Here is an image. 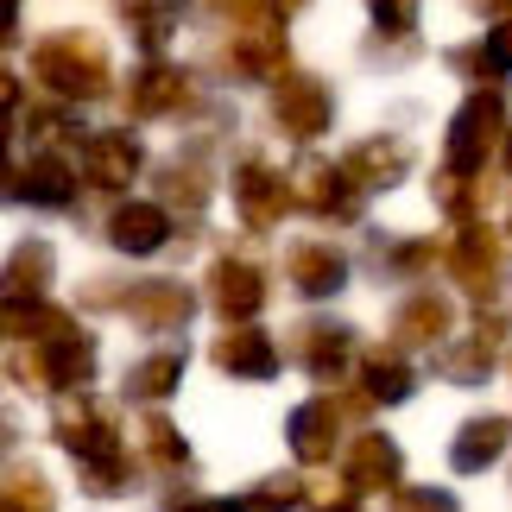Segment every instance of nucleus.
<instances>
[{
    "label": "nucleus",
    "mask_w": 512,
    "mask_h": 512,
    "mask_svg": "<svg viewBox=\"0 0 512 512\" xmlns=\"http://www.w3.org/2000/svg\"><path fill=\"white\" fill-rule=\"evenodd\" d=\"M437 260V241H399V247H386V266L392 272H418Z\"/></svg>",
    "instance_id": "nucleus-37"
},
{
    "label": "nucleus",
    "mask_w": 512,
    "mask_h": 512,
    "mask_svg": "<svg viewBox=\"0 0 512 512\" xmlns=\"http://www.w3.org/2000/svg\"><path fill=\"white\" fill-rule=\"evenodd\" d=\"M51 437H57V449H70V456H76V468H83V494L121 500L127 487H133V456H127L121 424H114V411L102 399L70 392V399L57 405V418H51Z\"/></svg>",
    "instance_id": "nucleus-1"
},
{
    "label": "nucleus",
    "mask_w": 512,
    "mask_h": 512,
    "mask_svg": "<svg viewBox=\"0 0 512 512\" xmlns=\"http://www.w3.org/2000/svg\"><path fill=\"white\" fill-rule=\"evenodd\" d=\"M285 196L298 209H310V215H354V209H361V203H354V190H348V177L329 159H298L291 177H285Z\"/></svg>",
    "instance_id": "nucleus-15"
},
{
    "label": "nucleus",
    "mask_w": 512,
    "mask_h": 512,
    "mask_svg": "<svg viewBox=\"0 0 512 512\" xmlns=\"http://www.w3.org/2000/svg\"><path fill=\"white\" fill-rule=\"evenodd\" d=\"M437 260H443V272H449V279H456L475 304L500 298V285H506V247H500V234L487 228V222H462L456 241H449Z\"/></svg>",
    "instance_id": "nucleus-4"
},
{
    "label": "nucleus",
    "mask_w": 512,
    "mask_h": 512,
    "mask_svg": "<svg viewBox=\"0 0 512 512\" xmlns=\"http://www.w3.org/2000/svg\"><path fill=\"white\" fill-rule=\"evenodd\" d=\"M7 443H13V424H7V418H0V449H7Z\"/></svg>",
    "instance_id": "nucleus-44"
},
{
    "label": "nucleus",
    "mask_w": 512,
    "mask_h": 512,
    "mask_svg": "<svg viewBox=\"0 0 512 512\" xmlns=\"http://www.w3.org/2000/svg\"><path fill=\"white\" fill-rule=\"evenodd\" d=\"M285 279H291L298 298H336L348 285V260L336 247H323V241H298L285 253Z\"/></svg>",
    "instance_id": "nucleus-20"
},
{
    "label": "nucleus",
    "mask_w": 512,
    "mask_h": 512,
    "mask_svg": "<svg viewBox=\"0 0 512 512\" xmlns=\"http://www.w3.org/2000/svg\"><path fill=\"white\" fill-rule=\"evenodd\" d=\"M184 102H190V70H177V64L133 70V83H127V114L133 121H159V114H177Z\"/></svg>",
    "instance_id": "nucleus-19"
},
{
    "label": "nucleus",
    "mask_w": 512,
    "mask_h": 512,
    "mask_svg": "<svg viewBox=\"0 0 512 512\" xmlns=\"http://www.w3.org/2000/svg\"><path fill=\"white\" fill-rule=\"evenodd\" d=\"M114 304H121L140 329H184L196 317V291L184 279H140V285H127Z\"/></svg>",
    "instance_id": "nucleus-8"
},
{
    "label": "nucleus",
    "mask_w": 512,
    "mask_h": 512,
    "mask_svg": "<svg viewBox=\"0 0 512 512\" xmlns=\"http://www.w3.org/2000/svg\"><path fill=\"white\" fill-rule=\"evenodd\" d=\"M0 500L13 512H57V494H51V481L38 475V468H13V475L0 481Z\"/></svg>",
    "instance_id": "nucleus-31"
},
{
    "label": "nucleus",
    "mask_w": 512,
    "mask_h": 512,
    "mask_svg": "<svg viewBox=\"0 0 512 512\" xmlns=\"http://www.w3.org/2000/svg\"><path fill=\"white\" fill-rule=\"evenodd\" d=\"M430 196L456 215V222H475V177H456V171H437L430 177Z\"/></svg>",
    "instance_id": "nucleus-33"
},
{
    "label": "nucleus",
    "mask_w": 512,
    "mask_h": 512,
    "mask_svg": "<svg viewBox=\"0 0 512 512\" xmlns=\"http://www.w3.org/2000/svg\"><path fill=\"white\" fill-rule=\"evenodd\" d=\"M171 241V215L159 203H121L108 215V247L114 253H133V260H146V253H159Z\"/></svg>",
    "instance_id": "nucleus-22"
},
{
    "label": "nucleus",
    "mask_w": 512,
    "mask_h": 512,
    "mask_svg": "<svg viewBox=\"0 0 512 512\" xmlns=\"http://www.w3.org/2000/svg\"><path fill=\"white\" fill-rule=\"evenodd\" d=\"M19 32V0H0V45H13Z\"/></svg>",
    "instance_id": "nucleus-41"
},
{
    "label": "nucleus",
    "mask_w": 512,
    "mask_h": 512,
    "mask_svg": "<svg viewBox=\"0 0 512 512\" xmlns=\"http://www.w3.org/2000/svg\"><path fill=\"white\" fill-rule=\"evenodd\" d=\"M506 443H512V418H506V411L468 418L456 430V443H449V468H456V475H481V468H494L506 456Z\"/></svg>",
    "instance_id": "nucleus-21"
},
{
    "label": "nucleus",
    "mask_w": 512,
    "mask_h": 512,
    "mask_svg": "<svg viewBox=\"0 0 512 512\" xmlns=\"http://www.w3.org/2000/svg\"><path fill=\"white\" fill-rule=\"evenodd\" d=\"M177 512H260V506L241 494V500H190V506H177Z\"/></svg>",
    "instance_id": "nucleus-38"
},
{
    "label": "nucleus",
    "mask_w": 512,
    "mask_h": 512,
    "mask_svg": "<svg viewBox=\"0 0 512 512\" xmlns=\"http://www.w3.org/2000/svg\"><path fill=\"white\" fill-rule=\"evenodd\" d=\"M367 7H373V26L392 32V38H405L418 26V0H367Z\"/></svg>",
    "instance_id": "nucleus-36"
},
{
    "label": "nucleus",
    "mask_w": 512,
    "mask_h": 512,
    "mask_svg": "<svg viewBox=\"0 0 512 512\" xmlns=\"http://www.w3.org/2000/svg\"><path fill=\"white\" fill-rule=\"evenodd\" d=\"M51 272H57L51 241H19V247L7 253V266H0V304H32V298H45Z\"/></svg>",
    "instance_id": "nucleus-23"
},
{
    "label": "nucleus",
    "mask_w": 512,
    "mask_h": 512,
    "mask_svg": "<svg viewBox=\"0 0 512 512\" xmlns=\"http://www.w3.org/2000/svg\"><path fill=\"white\" fill-rule=\"evenodd\" d=\"M13 108H19V76H13V70H0V121H7Z\"/></svg>",
    "instance_id": "nucleus-39"
},
{
    "label": "nucleus",
    "mask_w": 512,
    "mask_h": 512,
    "mask_svg": "<svg viewBox=\"0 0 512 512\" xmlns=\"http://www.w3.org/2000/svg\"><path fill=\"white\" fill-rule=\"evenodd\" d=\"M411 367H405V354H367L361 361V399L367 405H405L411 399Z\"/></svg>",
    "instance_id": "nucleus-27"
},
{
    "label": "nucleus",
    "mask_w": 512,
    "mask_h": 512,
    "mask_svg": "<svg viewBox=\"0 0 512 512\" xmlns=\"http://www.w3.org/2000/svg\"><path fill=\"white\" fill-rule=\"evenodd\" d=\"M468 13H487V26H500L512 19V0H468Z\"/></svg>",
    "instance_id": "nucleus-40"
},
{
    "label": "nucleus",
    "mask_w": 512,
    "mask_h": 512,
    "mask_svg": "<svg viewBox=\"0 0 512 512\" xmlns=\"http://www.w3.org/2000/svg\"><path fill=\"white\" fill-rule=\"evenodd\" d=\"M386 512H462V506H456V494H443V487H392Z\"/></svg>",
    "instance_id": "nucleus-35"
},
{
    "label": "nucleus",
    "mask_w": 512,
    "mask_h": 512,
    "mask_svg": "<svg viewBox=\"0 0 512 512\" xmlns=\"http://www.w3.org/2000/svg\"><path fill=\"white\" fill-rule=\"evenodd\" d=\"M38 348V373H45V392H89L95 380V336L89 329H64V336H51V342H32Z\"/></svg>",
    "instance_id": "nucleus-9"
},
{
    "label": "nucleus",
    "mask_w": 512,
    "mask_h": 512,
    "mask_svg": "<svg viewBox=\"0 0 512 512\" xmlns=\"http://www.w3.org/2000/svg\"><path fill=\"white\" fill-rule=\"evenodd\" d=\"M19 196L38 209H70L76 203V171L57 159V152H38V159L19 171Z\"/></svg>",
    "instance_id": "nucleus-24"
},
{
    "label": "nucleus",
    "mask_w": 512,
    "mask_h": 512,
    "mask_svg": "<svg viewBox=\"0 0 512 512\" xmlns=\"http://www.w3.org/2000/svg\"><path fill=\"white\" fill-rule=\"evenodd\" d=\"M291 209V196H285V177L272 171L266 159H247L241 171H234V215L253 228V234H266L279 215Z\"/></svg>",
    "instance_id": "nucleus-14"
},
{
    "label": "nucleus",
    "mask_w": 512,
    "mask_h": 512,
    "mask_svg": "<svg viewBox=\"0 0 512 512\" xmlns=\"http://www.w3.org/2000/svg\"><path fill=\"white\" fill-rule=\"evenodd\" d=\"M140 449H146V462H152V468H165V475H184V468H190V443H184V430H177L171 418H159V411H152V418L140 424Z\"/></svg>",
    "instance_id": "nucleus-29"
},
{
    "label": "nucleus",
    "mask_w": 512,
    "mask_h": 512,
    "mask_svg": "<svg viewBox=\"0 0 512 512\" xmlns=\"http://www.w3.org/2000/svg\"><path fill=\"white\" fill-rule=\"evenodd\" d=\"M494 336H481V329H475V336H462V342H443L437 348V373H443V380L449 386H481L487 380V373H494Z\"/></svg>",
    "instance_id": "nucleus-25"
},
{
    "label": "nucleus",
    "mask_w": 512,
    "mask_h": 512,
    "mask_svg": "<svg viewBox=\"0 0 512 512\" xmlns=\"http://www.w3.org/2000/svg\"><path fill=\"white\" fill-rule=\"evenodd\" d=\"M209 361L222 367L228 380H272V373H279V342H272L266 329H253V323H228L222 336H215Z\"/></svg>",
    "instance_id": "nucleus-12"
},
{
    "label": "nucleus",
    "mask_w": 512,
    "mask_h": 512,
    "mask_svg": "<svg viewBox=\"0 0 512 512\" xmlns=\"http://www.w3.org/2000/svg\"><path fill=\"white\" fill-rule=\"evenodd\" d=\"M336 171L348 177V190H392L411 171V140H399V133H392V140H386V133H380V140H361Z\"/></svg>",
    "instance_id": "nucleus-16"
},
{
    "label": "nucleus",
    "mask_w": 512,
    "mask_h": 512,
    "mask_svg": "<svg viewBox=\"0 0 512 512\" xmlns=\"http://www.w3.org/2000/svg\"><path fill=\"white\" fill-rule=\"evenodd\" d=\"M7 140H13V127H7V121H0V165H7Z\"/></svg>",
    "instance_id": "nucleus-43"
},
{
    "label": "nucleus",
    "mask_w": 512,
    "mask_h": 512,
    "mask_svg": "<svg viewBox=\"0 0 512 512\" xmlns=\"http://www.w3.org/2000/svg\"><path fill=\"white\" fill-rule=\"evenodd\" d=\"M0 329H7L13 342H51V336H64V329H70V317L57 304L32 298V304H0Z\"/></svg>",
    "instance_id": "nucleus-28"
},
{
    "label": "nucleus",
    "mask_w": 512,
    "mask_h": 512,
    "mask_svg": "<svg viewBox=\"0 0 512 512\" xmlns=\"http://www.w3.org/2000/svg\"><path fill=\"white\" fill-rule=\"evenodd\" d=\"M272 121H279V133H291V140H317V133H329V121H336L329 83L310 76V70H285L279 83H272Z\"/></svg>",
    "instance_id": "nucleus-5"
},
{
    "label": "nucleus",
    "mask_w": 512,
    "mask_h": 512,
    "mask_svg": "<svg viewBox=\"0 0 512 512\" xmlns=\"http://www.w3.org/2000/svg\"><path fill=\"white\" fill-rule=\"evenodd\" d=\"M177 386H184V354H177V348H159V354H146V361L127 367V399L159 405V399H171Z\"/></svg>",
    "instance_id": "nucleus-26"
},
{
    "label": "nucleus",
    "mask_w": 512,
    "mask_h": 512,
    "mask_svg": "<svg viewBox=\"0 0 512 512\" xmlns=\"http://www.w3.org/2000/svg\"><path fill=\"white\" fill-rule=\"evenodd\" d=\"M285 443L304 468L317 462H336V443H342V399H304L298 411L285 418Z\"/></svg>",
    "instance_id": "nucleus-10"
},
{
    "label": "nucleus",
    "mask_w": 512,
    "mask_h": 512,
    "mask_svg": "<svg viewBox=\"0 0 512 512\" xmlns=\"http://www.w3.org/2000/svg\"><path fill=\"white\" fill-rule=\"evenodd\" d=\"M253 7H260L266 19H279V26H285V13H298V7H304V0H253Z\"/></svg>",
    "instance_id": "nucleus-42"
},
{
    "label": "nucleus",
    "mask_w": 512,
    "mask_h": 512,
    "mask_svg": "<svg viewBox=\"0 0 512 512\" xmlns=\"http://www.w3.org/2000/svg\"><path fill=\"white\" fill-rule=\"evenodd\" d=\"M32 76L57 95H70V102H95V95H108V51L95 32H51L38 38L32 51Z\"/></svg>",
    "instance_id": "nucleus-2"
},
{
    "label": "nucleus",
    "mask_w": 512,
    "mask_h": 512,
    "mask_svg": "<svg viewBox=\"0 0 512 512\" xmlns=\"http://www.w3.org/2000/svg\"><path fill=\"white\" fill-rule=\"evenodd\" d=\"M209 304L222 310L228 323H253V317H260V304H266V272L253 266V260H215Z\"/></svg>",
    "instance_id": "nucleus-17"
},
{
    "label": "nucleus",
    "mask_w": 512,
    "mask_h": 512,
    "mask_svg": "<svg viewBox=\"0 0 512 512\" xmlns=\"http://www.w3.org/2000/svg\"><path fill=\"white\" fill-rule=\"evenodd\" d=\"M506 165H512V127H506Z\"/></svg>",
    "instance_id": "nucleus-46"
},
{
    "label": "nucleus",
    "mask_w": 512,
    "mask_h": 512,
    "mask_svg": "<svg viewBox=\"0 0 512 512\" xmlns=\"http://www.w3.org/2000/svg\"><path fill=\"white\" fill-rule=\"evenodd\" d=\"M228 70L241 76V83H279V76L291 70V57H285V26H279V19L234 26V38H228Z\"/></svg>",
    "instance_id": "nucleus-7"
},
{
    "label": "nucleus",
    "mask_w": 512,
    "mask_h": 512,
    "mask_svg": "<svg viewBox=\"0 0 512 512\" xmlns=\"http://www.w3.org/2000/svg\"><path fill=\"white\" fill-rule=\"evenodd\" d=\"M165 196L196 215V209L209 203V184H203V171H196V165H171V171H165Z\"/></svg>",
    "instance_id": "nucleus-34"
},
{
    "label": "nucleus",
    "mask_w": 512,
    "mask_h": 512,
    "mask_svg": "<svg viewBox=\"0 0 512 512\" xmlns=\"http://www.w3.org/2000/svg\"><path fill=\"white\" fill-rule=\"evenodd\" d=\"M323 512H354V506H348V500H336V506H323Z\"/></svg>",
    "instance_id": "nucleus-45"
},
{
    "label": "nucleus",
    "mask_w": 512,
    "mask_h": 512,
    "mask_svg": "<svg viewBox=\"0 0 512 512\" xmlns=\"http://www.w3.org/2000/svg\"><path fill=\"white\" fill-rule=\"evenodd\" d=\"M456 70H512V19L487 26V38L475 51H456Z\"/></svg>",
    "instance_id": "nucleus-32"
},
{
    "label": "nucleus",
    "mask_w": 512,
    "mask_h": 512,
    "mask_svg": "<svg viewBox=\"0 0 512 512\" xmlns=\"http://www.w3.org/2000/svg\"><path fill=\"white\" fill-rule=\"evenodd\" d=\"M83 177L95 190H127L140 177V140L133 133H89L83 140Z\"/></svg>",
    "instance_id": "nucleus-18"
},
{
    "label": "nucleus",
    "mask_w": 512,
    "mask_h": 512,
    "mask_svg": "<svg viewBox=\"0 0 512 512\" xmlns=\"http://www.w3.org/2000/svg\"><path fill=\"white\" fill-rule=\"evenodd\" d=\"M506 140V102L494 89H475L468 102L456 108V121H449V146H443V171L456 177H475L487 165V152Z\"/></svg>",
    "instance_id": "nucleus-3"
},
{
    "label": "nucleus",
    "mask_w": 512,
    "mask_h": 512,
    "mask_svg": "<svg viewBox=\"0 0 512 512\" xmlns=\"http://www.w3.org/2000/svg\"><path fill=\"white\" fill-rule=\"evenodd\" d=\"M291 361H298L310 380L336 386L348 361H354V329L348 323H298V336H291Z\"/></svg>",
    "instance_id": "nucleus-11"
},
{
    "label": "nucleus",
    "mask_w": 512,
    "mask_h": 512,
    "mask_svg": "<svg viewBox=\"0 0 512 512\" xmlns=\"http://www.w3.org/2000/svg\"><path fill=\"white\" fill-rule=\"evenodd\" d=\"M449 323H456V304L443 291H411V298L392 310V354L399 348H443Z\"/></svg>",
    "instance_id": "nucleus-13"
},
{
    "label": "nucleus",
    "mask_w": 512,
    "mask_h": 512,
    "mask_svg": "<svg viewBox=\"0 0 512 512\" xmlns=\"http://www.w3.org/2000/svg\"><path fill=\"white\" fill-rule=\"evenodd\" d=\"M114 7H121L127 32L140 38L146 51H165V38H171V26H177V7H171V0H114Z\"/></svg>",
    "instance_id": "nucleus-30"
},
{
    "label": "nucleus",
    "mask_w": 512,
    "mask_h": 512,
    "mask_svg": "<svg viewBox=\"0 0 512 512\" xmlns=\"http://www.w3.org/2000/svg\"><path fill=\"white\" fill-rule=\"evenodd\" d=\"M405 481V449L386 430H361L342 456V487L348 494H392Z\"/></svg>",
    "instance_id": "nucleus-6"
},
{
    "label": "nucleus",
    "mask_w": 512,
    "mask_h": 512,
    "mask_svg": "<svg viewBox=\"0 0 512 512\" xmlns=\"http://www.w3.org/2000/svg\"><path fill=\"white\" fill-rule=\"evenodd\" d=\"M0 512H13V506H7V500H0Z\"/></svg>",
    "instance_id": "nucleus-47"
}]
</instances>
